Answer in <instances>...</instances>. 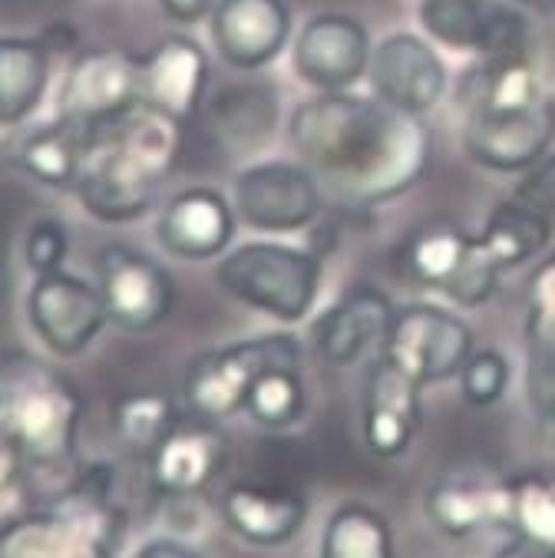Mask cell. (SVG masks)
Instances as JSON below:
<instances>
[{
  "instance_id": "obj_1",
  "label": "cell",
  "mask_w": 555,
  "mask_h": 558,
  "mask_svg": "<svg viewBox=\"0 0 555 558\" xmlns=\"http://www.w3.org/2000/svg\"><path fill=\"white\" fill-rule=\"evenodd\" d=\"M288 136L307 169L354 205H377L413 189L433 149L420 117L351 93L301 102Z\"/></svg>"
},
{
  "instance_id": "obj_2",
  "label": "cell",
  "mask_w": 555,
  "mask_h": 558,
  "mask_svg": "<svg viewBox=\"0 0 555 558\" xmlns=\"http://www.w3.org/2000/svg\"><path fill=\"white\" fill-rule=\"evenodd\" d=\"M179 120L146 102L86 130L76 195L99 221H133L149 211L182 156Z\"/></svg>"
},
{
  "instance_id": "obj_3",
  "label": "cell",
  "mask_w": 555,
  "mask_h": 558,
  "mask_svg": "<svg viewBox=\"0 0 555 558\" xmlns=\"http://www.w3.org/2000/svg\"><path fill=\"white\" fill-rule=\"evenodd\" d=\"M463 146L493 172H526L555 140V102L526 57L483 60L463 86Z\"/></svg>"
},
{
  "instance_id": "obj_4",
  "label": "cell",
  "mask_w": 555,
  "mask_h": 558,
  "mask_svg": "<svg viewBox=\"0 0 555 558\" xmlns=\"http://www.w3.org/2000/svg\"><path fill=\"white\" fill-rule=\"evenodd\" d=\"M80 416V390L57 367L31 354L0 357V433L17 446L24 466H67Z\"/></svg>"
},
{
  "instance_id": "obj_5",
  "label": "cell",
  "mask_w": 555,
  "mask_h": 558,
  "mask_svg": "<svg viewBox=\"0 0 555 558\" xmlns=\"http://www.w3.org/2000/svg\"><path fill=\"white\" fill-rule=\"evenodd\" d=\"M126 512L113 499L109 470L83 473L67 496L0 529V558H113Z\"/></svg>"
},
{
  "instance_id": "obj_6",
  "label": "cell",
  "mask_w": 555,
  "mask_h": 558,
  "mask_svg": "<svg viewBox=\"0 0 555 558\" xmlns=\"http://www.w3.org/2000/svg\"><path fill=\"white\" fill-rule=\"evenodd\" d=\"M215 284L281 324H298L317 301L321 262L291 245L249 242L221 255L215 265Z\"/></svg>"
},
{
  "instance_id": "obj_7",
  "label": "cell",
  "mask_w": 555,
  "mask_h": 558,
  "mask_svg": "<svg viewBox=\"0 0 555 558\" xmlns=\"http://www.w3.org/2000/svg\"><path fill=\"white\" fill-rule=\"evenodd\" d=\"M397 268L417 288L439 291L463 307L486 304L503 275L483 252L480 239L450 218H433L417 226L397 245Z\"/></svg>"
},
{
  "instance_id": "obj_8",
  "label": "cell",
  "mask_w": 555,
  "mask_h": 558,
  "mask_svg": "<svg viewBox=\"0 0 555 558\" xmlns=\"http://www.w3.org/2000/svg\"><path fill=\"white\" fill-rule=\"evenodd\" d=\"M301 367V344L291 333L239 341L198 354L185 371V403L195 416L221 423L245 410L249 390L268 367Z\"/></svg>"
},
{
  "instance_id": "obj_9",
  "label": "cell",
  "mask_w": 555,
  "mask_h": 558,
  "mask_svg": "<svg viewBox=\"0 0 555 558\" xmlns=\"http://www.w3.org/2000/svg\"><path fill=\"white\" fill-rule=\"evenodd\" d=\"M473 351L470 324L436 304L400 307L384 344V357L420 387L457 377Z\"/></svg>"
},
{
  "instance_id": "obj_10",
  "label": "cell",
  "mask_w": 555,
  "mask_h": 558,
  "mask_svg": "<svg viewBox=\"0 0 555 558\" xmlns=\"http://www.w3.org/2000/svg\"><path fill=\"white\" fill-rule=\"evenodd\" d=\"M96 288L102 294L106 317L130 333L156 330L176 304L169 271L123 242H109L96 255Z\"/></svg>"
},
{
  "instance_id": "obj_11",
  "label": "cell",
  "mask_w": 555,
  "mask_h": 558,
  "mask_svg": "<svg viewBox=\"0 0 555 558\" xmlns=\"http://www.w3.org/2000/svg\"><path fill=\"white\" fill-rule=\"evenodd\" d=\"M236 215L255 232H301L321 215L317 175L285 159L249 166L236 179Z\"/></svg>"
},
{
  "instance_id": "obj_12",
  "label": "cell",
  "mask_w": 555,
  "mask_h": 558,
  "mask_svg": "<svg viewBox=\"0 0 555 558\" xmlns=\"http://www.w3.org/2000/svg\"><path fill=\"white\" fill-rule=\"evenodd\" d=\"M423 31L463 53L483 60H512L526 50V17L503 0H423Z\"/></svg>"
},
{
  "instance_id": "obj_13",
  "label": "cell",
  "mask_w": 555,
  "mask_h": 558,
  "mask_svg": "<svg viewBox=\"0 0 555 558\" xmlns=\"http://www.w3.org/2000/svg\"><path fill=\"white\" fill-rule=\"evenodd\" d=\"M27 317L37 338L60 357H80L109 320L99 288L63 268L37 275L27 294Z\"/></svg>"
},
{
  "instance_id": "obj_14",
  "label": "cell",
  "mask_w": 555,
  "mask_h": 558,
  "mask_svg": "<svg viewBox=\"0 0 555 558\" xmlns=\"http://www.w3.org/2000/svg\"><path fill=\"white\" fill-rule=\"evenodd\" d=\"M423 512L436 532L450 538H467L496 525L506 529L509 476L490 463H460L430 483Z\"/></svg>"
},
{
  "instance_id": "obj_15",
  "label": "cell",
  "mask_w": 555,
  "mask_h": 558,
  "mask_svg": "<svg viewBox=\"0 0 555 558\" xmlns=\"http://www.w3.org/2000/svg\"><path fill=\"white\" fill-rule=\"evenodd\" d=\"M397 307L390 298L371 284H358L345 291L311 327V344L321 364L327 367H358L371 354H384L390 338Z\"/></svg>"
},
{
  "instance_id": "obj_16",
  "label": "cell",
  "mask_w": 555,
  "mask_h": 558,
  "mask_svg": "<svg viewBox=\"0 0 555 558\" xmlns=\"http://www.w3.org/2000/svg\"><path fill=\"white\" fill-rule=\"evenodd\" d=\"M133 102H140V60L126 50H89L67 70L57 117L89 130L126 113Z\"/></svg>"
},
{
  "instance_id": "obj_17",
  "label": "cell",
  "mask_w": 555,
  "mask_h": 558,
  "mask_svg": "<svg viewBox=\"0 0 555 558\" xmlns=\"http://www.w3.org/2000/svg\"><path fill=\"white\" fill-rule=\"evenodd\" d=\"M371 37L348 14H317L294 40V70L321 93L351 89L371 66Z\"/></svg>"
},
{
  "instance_id": "obj_18",
  "label": "cell",
  "mask_w": 555,
  "mask_h": 558,
  "mask_svg": "<svg viewBox=\"0 0 555 558\" xmlns=\"http://www.w3.org/2000/svg\"><path fill=\"white\" fill-rule=\"evenodd\" d=\"M367 73L377 99L413 117L430 113L447 93V66L426 40L413 34L384 37L371 53Z\"/></svg>"
},
{
  "instance_id": "obj_19",
  "label": "cell",
  "mask_w": 555,
  "mask_h": 558,
  "mask_svg": "<svg viewBox=\"0 0 555 558\" xmlns=\"http://www.w3.org/2000/svg\"><path fill=\"white\" fill-rule=\"evenodd\" d=\"M423 387L407 377L384 354L371 364L364 384V413L361 433L364 446L377 460H397L410 450V442L423 423Z\"/></svg>"
},
{
  "instance_id": "obj_20",
  "label": "cell",
  "mask_w": 555,
  "mask_h": 558,
  "mask_svg": "<svg viewBox=\"0 0 555 558\" xmlns=\"http://www.w3.org/2000/svg\"><path fill=\"white\" fill-rule=\"evenodd\" d=\"M229 460V439L218 429V423L202 420L192 413V420H182L166 433V439L146 457L149 480L162 496H195L202 493Z\"/></svg>"
},
{
  "instance_id": "obj_21",
  "label": "cell",
  "mask_w": 555,
  "mask_h": 558,
  "mask_svg": "<svg viewBox=\"0 0 555 558\" xmlns=\"http://www.w3.org/2000/svg\"><path fill=\"white\" fill-rule=\"evenodd\" d=\"M291 37L285 0H218L212 8V40L221 60L239 70L272 63Z\"/></svg>"
},
{
  "instance_id": "obj_22",
  "label": "cell",
  "mask_w": 555,
  "mask_h": 558,
  "mask_svg": "<svg viewBox=\"0 0 555 558\" xmlns=\"http://www.w3.org/2000/svg\"><path fill=\"white\" fill-rule=\"evenodd\" d=\"M236 205L215 189H185L159 215V245L182 262L218 258L236 239Z\"/></svg>"
},
{
  "instance_id": "obj_23",
  "label": "cell",
  "mask_w": 555,
  "mask_h": 558,
  "mask_svg": "<svg viewBox=\"0 0 555 558\" xmlns=\"http://www.w3.org/2000/svg\"><path fill=\"white\" fill-rule=\"evenodd\" d=\"M208 86V57L192 37H166L140 60V102L189 123L202 113Z\"/></svg>"
},
{
  "instance_id": "obj_24",
  "label": "cell",
  "mask_w": 555,
  "mask_h": 558,
  "mask_svg": "<svg viewBox=\"0 0 555 558\" xmlns=\"http://www.w3.org/2000/svg\"><path fill=\"white\" fill-rule=\"evenodd\" d=\"M221 519L226 525L262 548L291 542L307 519V502L301 493L272 483H232L221 493Z\"/></svg>"
},
{
  "instance_id": "obj_25",
  "label": "cell",
  "mask_w": 555,
  "mask_h": 558,
  "mask_svg": "<svg viewBox=\"0 0 555 558\" xmlns=\"http://www.w3.org/2000/svg\"><path fill=\"white\" fill-rule=\"evenodd\" d=\"M205 123L218 149L229 156L258 153L278 123V96L268 83H236L221 89L208 109Z\"/></svg>"
},
{
  "instance_id": "obj_26",
  "label": "cell",
  "mask_w": 555,
  "mask_h": 558,
  "mask_svg": "<svg viewBox=\"0 0 555 558\" xmlns=\"http://www.w3.org/2000/svg\"><path fill=\"white\" fill-rule=\"evenodd\" d=\"M50 47L44 37H0V126H17L44 102Z\"/></svg>"
},
{
  "instance_id": "obj_27",
  "label": "cell",
  "mask_w": 555,
  "mask_h": 558,
  "mask_svg": "<svg viewBox=\"0 0 555 558\" xmlns=\"http://www.w3.org/2000/svg\"><path fill=\"white\" fill-rule=\"evenodd\" d=\"M483 252L496 262L499 271H512L526 262H532L552 239V218L532 211L529 205L506 198L499 202L490 218L486 229L476 235Z\"/></svg>"
},
{
  "instance_id": "obj_28",
  "label": "cell",
  "mask_w": 555,
  "mask_h": 558,
  "mask_svg": "<svg viewBox=\"0 0 555 558\" xmlns=\"http://www.w3.org/2000/svg\"><path fill=\"white\" fill-rule=\"evenodd\" d=\"M83 140H86V130L80 123L57 117L53 123L40 126L17 146L14 162L34 182L53 185V189H73L80 175V162H83Z\"/></svg>"
},
{
  "instance_id": "obj_29",
  "label": "cell",
  "mask_w": 555,
  "mask_h": 558,
  "mask_svg": "<svg viewBox=\"0 0 555 558\" xmlns=\"http://www.w3.org/2000/svg\"><path fill=\"white\" fill-rule=\"evenodd\" d=\"M321 558H397L394 529L374 506L341 502L324 522Z\"/></svg>"
},
{
  "instance_id": "obj_30",
  "label": "cell",
  "mask_w": 555,
  "mask_h": 558,
  "mask_svg": "<svg viewBox=\"0 0 555 558\" xmlns=\"http://www.w3.org/2000/svg\"><path fill=\"white\" fill-rule=\"evenodd\" d=\"M176 423V403L159 390H136L113 403L117 442L133 457H149Z\"/></svg>"
},
{
  "instance_id": "obj_31",
  "label": "cell",
  "mask_w": 555,
  "mask_h": 558,
  "mask_svg": "<svg viewBox=\"0 0 555 558\" xmlns=\"http://www.w3.org/2000/svg\"><path fill=\"white\" fill-rule=\"evenodd\" d=\"M506 529L529 542L555 548V470H526L509 476Z\"/></svg>"
},
{
  "instance_id": "obj_32",
  "label": "cell",
  "mask_w": 555,
  "mask_h": 558,
  "mask_svg": "<svg viewBox=\"0 0 555 558\" xmlns=\"http://www.w3.org/2000/svg\"><path fill=\"white\" fill-rule=\"evenodd\" d=\"M304 407H307V393H304L301 367H288V364L268 367L255 380L245 400V413L265 429L294 426L304 416Z\"/></svg>"
},
{
  "instance_id": "obj_33",
  "label": "cell",
  "mask_w": 555,
  "mask_h": 558,
  "mask_svg": "<svg viewBox=\"0 0 555 558\" xmlns=\"http://www.w3.org/2000/svg\"><path fill=\"white\" fill-rule=\"evenodd\" d=\"M529 348L542 357H555V255L545 258L529 281Z\"/></svg>"
},
{
  "instance_id": "obj_34",
  "label": "cell",
  "mask_w": 555,
  "mask_h": 558,
  "mask_svg": "<svg viewBox=\"0 0 555 558\" xmlns=\"http://www.w3.org/2000/svg\"><path fill=\"white\" fill-rule=\"evenodd\" d=\"M460 393L470 407L483 410L503 400L509 387V361L499 351H473L460 367Z\"/></svg>"
},
{
  "instance_id": "obj_35",
  "label": "cell",
  "mask_w": 555,
  "mask_h": 558,
  "mask_svg": "<svg viewBox=\"0 0 555 558\" xmlns=\"http://www.w3.org/2000/svg\"><path fill=\"white\" fill-rule=\"evenodd\" d=\"M70 252V235L63 229V221L53 215H40L31 221L27 239H24V258L34 268V275H50L60 271Z\"/></svg>"
},
{
  "instance_id": "obj_36",
  "label": "cell",
  "mask_w": 555,
  "mask_h": 558,
  "mask_svg": "<svg viewBox=\"0 0 555 558\" xmlns=\"http://www.w3.org/2000/svg\"><path fill=\"white\" fill-rule=\"evenodd\" d=\"M512 198L529 205L532 211L552 218L555 215V156H542L535 166H529L526 179L519 182Z\"/></svg>"
},
{
  "instance_id": "obj_37",
  "label": "cell",
  "mask_w": 555,
  "mask_h": 558,
  "mask_svg": "<svg viewBox=\"0 0 555 558\" xmlns=\"http://www.w3.org/2000/svg\"><path fill=\"white\" fill-rule=\"evenodd\" d=\"M529 403L539 416V426L555 439V357L535 354L529 364Z\"/></svg>"
},
{
  "instance_id": "obj_38",
  "label": "cell",
  "mask_w": 555,
  "mask_h": 558,
  "mask_svg": "<svg viewBox=\"0 0 555 558\" xmlns=\"http://www.w3.org/2000/svg\"><path fill=\"white\" fill-rule=\"evenodd\" d=\"M21 470H24V460L17 453V446L0 433V496H8L17 486Z\"/></svg>"
},
{
  "instance_id": "obj_39",
  "label": "cell",
  "mask_w": 555,
  "mask_h": 558,
  "mask_svg": "<svg viewBox=\"0 0 555 558\" xmlns=\"http://www.w3.org/2000/svg\"><path fill=\"white\" fill-rule=\"evenodd\" d=\"M490 558H555V548L539 545V542H529V538L509 532V538H506Z\"/></svg>"
},
{
  "instance_id": "obj_40",
  "label": "cell",
  "mask_w": 555,
  "mask_h": 558,
  "mask_svg": "<svg viewBox=\"0 0 555 558\" xmlns=\"http://www.w3.org/2000/svg\"><path fill=\"white\" fill-rule=\"evenodd\" d=\"M159 8H162L172 21H179V24H195V21H202L205 14H212L215 0H159Z\"/></svg>"
},
{
  "instance_id": "obj_41",
  "label": "cell",
  "mask_w": 555,
  "mask_h": 558,
  "mask_svg": "<svg viewBox=\"0 0 555 558\" xmlns=\"http://www.w3.org/2000/svg\"><path fill=\"white\" fill-rule=\"evenodd\" d=\"M136 558H202V555H198V551H192V548H189V545H182V542L156 538V542L143 545Z\"/></svg>"
},
{
  "instance_id": "obj_42",
  "label": "cell",
  "mask_w": 555,
  "mask_h": 558,
  "mask_svg": "<svg viewBox=\"0 0 555 558\" xmlns=\"http://www.w3.org/2000/svg\"><path fill=\"white\" fill-rule=\"evenodd\" d=\"M512 4L526 14H539V17H548L555 14V0H512Z\"/></svg>"
}]
</instances>
